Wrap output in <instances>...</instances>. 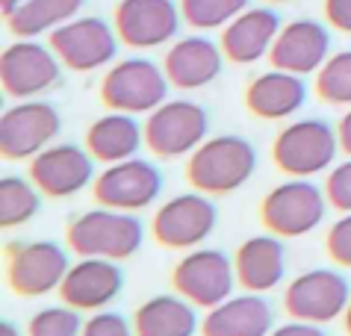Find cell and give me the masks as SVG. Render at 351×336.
<instances>
[{"instance_id":"4316f807","label":"cell","mask_w":351,"mask_h":336,"mask_svg":"<svg viewBox=\"0 0 351 336\" xmlns=\"http://www.w3.org/2000/svg\"><path fill=\"white\" fill-rule=\"evenodd\" d=\"M38 186L33 180H24L18 174H6L0 180V224L18 227L27 224L38 213L42 197H38Z\"/></svg>"},{"instance_id":"e0dca14e","label":"cell","mask_w":351,"mask_h":336,"mask_svg":"<svg viewBox=\"0 0 351 336\" xmlns=\"http://www.w3.org/2000/svg\"><path fill=\"white\" fill-rule=\"evenodd\" d=\"M95 156L77 145H51L30 163V180L47 197H71L92 183Z\"/></svg>"},{"instance_id":"9c48e42d","label":"cell","mask_w":351,"mask_h":336,"mask_svg":"<svg viewBox=\"0 0 351 336\" xmlns=\"http://www.w3.org/2000/svg\"><path fill=\"white\" fill-rule=\"evenodd\" d=\"M142 127L148 151L171 160V156H186L207 142L210 118L195 101H165L148 112V121Z\"/></svg>"},{"instance_id":"cb8c5ba5","label":"cell","mask_w":351,"mask_h":336,"mask_svg":"<svg viewBox=\"0 0 351 336\" xmlns=\"http://www.w3.org/2000/svg\"><path fill=\"white\" fill-rule=\"evenodd\" d=\"M142 145H145V127L128 112L101 115L86 130V151L97 163H106V165L133 160Z\"/></svg>"},{"instance_id":"4fadbf2b","label":"cell","mask_w":351,"mask_h":336,"mask_svg":"<svg viewBox=\"0 0 351 336\" xmlns=\"http://www.w3.org/2000/svg\"><path fill=\"white\" fill-rule=\"evenodd\" d=\"M348 280L334 269H310L298 274L284 292V307L292 319L325 324L348 310Z\"/></svg>"},{"instance_id":"83f0119b","label":"cell","mask_w":351,"mask_h":336,"mask_svg":"<svg viewBox=\"0 0 351 336\" xmlns=\"http://www.w3.org/2000/svg\"><path fill=\"white\" fill-rule=\"evenodd\" d=\"M245 9H248V0H180L183 24H189L195 33L224 29Z\"/></svg>"},{"instance_id":"f35d334b","label":"cell","mask_w":351,"mask_h":336,"mask_svg":"<svg viewBox=\"0 0 351 336\" xmlns=\"http://www.w3.org/2000/svg\"><path fill=\"white\" fill-rule=\"evenodd\" d=\"M346 331H348V336H351V304H348V310H346Z\"/></svg>"},{"instance_id":"7a4b0ae2","label":"cell","mask_w":351,"mask_h":336,"mask_svg":"<svg viewBox=\"0 0 351 336\" xmlns=\"http://www.w3.org/2000/svg\"><path fill=\"white\" fill-rule=\"evenodd\" d=\"M68 245L80 256H101V260H128L139 251L145 239L142 221L133 213L121 210H89L68 224Z\"/></svg>"},{"instance_id":"4dcf8cb0","label":"cell","mask_w":351,"mask_h":336,"mask_svg":"<svg viewBox=\"0 0 351 336\" xmlns=\"http://www.w3.org/2000/svg\"><path fill=\"white\" fill-rule=\"evenodd\" d=\"M325 195H328V204L334 206V210L351 213V160L330 168V174L325 180Z\"/></svg>"},{"instance_id":"d6986e66","label":"cell","mask_w":351,"mask_h":336,"mask_svg":"<svg viewBox=\"0 0 351 336\" xmlns=\"http://www.w3.org/2000/svg\"><path fill=\"white\" fill-rule=\"evenodd\" d=\"M280 18L269 6H248L221 29V53L233 65H254L269 56L280 33Z\"/></svg>"},{"instance_id":"44dd1931","label":"cell","mask_w":351,"mask_h":336,"mask_svg":"<svg viewBox=\"0 0 351 336\" xmlns=\"http://www.w3.org/2000/svg\"><path fill=\"white\" fill-rule=\"evenodd\" d=\"M304 101H307L304 77L280 71V68L257 74L245 88L248 112L263 118V121H280V118L295 115L304 106Z\"/></svg>"},{"instance_id":"836d02e7","label":"cell","mask_w":351,"mask_h":336,"mask_svg":"<svg viewBox=\"0 0 351 336\" xmlns=\"http://www.w3.org/2000/svg\"><path fill=\"white\" fill-rule=\"evenodd\" d=\"M325 21L339 29V33L351 36V0H325Z\"/></svg>"},{"instance_id":"6da1fadb","label":"cell","mask_w":351,"mask_h":336,"mask_svg":"<svg viewBox=\"0 0 351 336\" xmlns=\"http://www.w3.org/2000/svg\"><path fill=\"white\" fill-rule=\"evenodd\" d=\"M257 168L254 145L242 136H213L195 147L186 163V180L204 195H230L242 189Z\"/></svg>"},{"instance_id":"ffe728a7","label":"cell","mask_w":351,"mask_h":336,"mask_svg":"<svg viewBox=\"0 0 351 336\" xmlns=\"http://www.w3.org/2000/svg\"><path fill=\"white\" fill-rule=\"evenodd\" d=\"M124 286V274L115 260L101 256H80V263L71 265L60 286V295L74 310H104Z\"/></svg>"},{"instance_id":"e575fe53","label":"cell","mask_w":351,"mask_h":336,"mask_svg":"<svg viewBox=\"0 0 351 336\" xmlns=\"http://www.w3.org/2000/svg\"><path fill=\"white\" fill-rule=\"evenodd\" d=\"M269 336H325V331H322L319 324H313V322L292 319L289 324H280V328H275Z\"/></svg>"},{"instance_id":"f546056e","label":"cell","mask_w":351,"mask_h":336,"mask_svg":"<svg viewBox=\"0 0 351 336\" xmlns=\"http://www.w3.org/2000/svg\"><path fill=\"white\" fill-rule=\"evenodd\" d=\"M30 336H83V322L74 307H45L30 319Z\"/></svg>"},{"instance_id":"9a60e30c","label":"cell","mask_w":351,"mask_h":336,"mask_svg":"<svg viewBox=\"0 0 351 336\" xmlns=\"http://www.w3.org/2000/svg\"><path fill=\"white\" fill-rule=\"evenodd\" d=\"M216 219V206L204 192L169 197L154 213V239L165 248H195L213 233Z\"/></svg>"},{"instance_id":"d6a6232c","label":"cell","mask_w":351,"mask_h":336,"mask_svg":"<svg viewBox=\"0 0 351 336\" xmlns=\"http://www.w3.org/2000/svg\"><path fill=\"white\" fill-rule=\"evenodd\" d=\"M83 336H136V331L119 313H97L83 324Z\"/></svg>"},{"instance_id":"30bf717a","label":"cell","mask_w":351,"mask_h":336,"mask_svg":"<svg viewBox=\"0 0 351 336\" xmlns=\"http://www.w3.org/2000/svg\"><path fill=\"white\" fill-rule=\"evenodd\" d=\"M62 130V118L45 101H21L0 118V154L3 160H33L51 147Z\"/></svg>"},{"instance_id":"3957f363","label":"cell","mask_w":351,"mask_h":336,"mask_svg":"<svg viewBox=\"0 0 351 336\" xmlns=\"http://www.w3.org/2000/svg\"><path fill=\"white\" fill-rule=\"evenodd\" d=\"M169 77L148 56L119 59L101 80V101L112 112L142 115L169 101Z\"/></svg>"},{"instance_id":"74e56055","label":"cell","mask_w":351,"mask_h":336,"mask_svg":"<svg viewBox=\"0 0 351 336\" xmlns=\"http://www.w3.org/2000/svg\"><path fill=\"white\" fill-rule=\"evenodd\" d=\"M0 336H21V331L15 328V324H9V322H3L0 324Z\"/></svg>"},{"instance_id":"8d00e7d4","label":"cell","mask_w":351,"mask_h":336,"mask_svg":"<svg viewBox=\"0 0 351 336\" xmlns=\"http://www.w3.org/2000/svg\"><path fill=\"white\" fill-rule=\"evenodd\" d=\"M21 3H24V0H0V12H3V18H9Z\"/></svg>"},{"instance_id":"ac0fdd59","label":"cell","mask_w":351,"mask_h":336,"mask_svg":"<svg viewBox=\"0 0 351 336\" xmlns=\"http://www.w3.org/2000/svg\"><path fill=\"white\" fill-rule=\"evenodd\" d=\"M221 65H224L221 45L210 42L201 33L174 38L162 56V71L169 77V83L180 88V92L210 86L221 74Z\"/></svg>"},{"instance_id":"5b68a950","label":"cell","mask_w":351,"mask_h":336,"mask_svg":"<svg viewBox=\"0 0 351 336\" xmlns=\"http://www.w3.org/2000/svg\"><path fill=\"white\" fill-rule=\"evenodd\" d=\"M325 206L328 195L316 183L307 177H292L263 197L260 219L275 236H307L325 219Z\"/></svg>"},{"instance_id":"d4e9b609","label":"cell","mask_w":351,"mask_h":336,"mask_svg":"<svg viewBox=\"0 0 351 336\" xmlns=\"http://www.w3.org/2000/svg\"><path fill=\"white\" fill-rule=\"evenodd\" d=\"M136 336H192L198 331L195 304L183 295H154L133 315Z\"/></svg>"},{"instance_id":"52a82bcc","label":"cell","mask_w":351,"mask_h":336,"mask_svg":"<svg viewBox=\"0 0 351 336\" xmlns=\"http://www.w3.org/2000/svg\"><path fill=\"white\" fill-rule=\"evenodd\" d=\"M180 24V3L174 0H119L112 9L115 36L133 51H154L171 45Z\"/></svg>"},{"instance_id":"8fae6325","label":"cell","mask_w":351,"mask_h":336,"mask_svg":"<svg viewBox=\"0 0 351 336\" xmlns=\"http://www.w3.org/2000/svg\"><path fill=\"white\" fill-rule=\"evenodd\" d=\"M233 280H237V269L216 248L189 251L171 272L174 292L204 310H213L221 301H228L233 292Z\"/></svg>"},{"instance_id":"ab89813d","label":"cell","mask_w":351,"mask_h":336,"mask_svg":"<svg viewBox=\"0 0 351 336\" xmlns=\"http://www.w3.org/2000/svg\"><path fill=\"white\" fill-rule=\"evenodd\" d=\"M266 3H292V0H266Z\"/></svg>"},{"instance_id":"603a6c76","label":"cell","mask_w":351,"mask_h":336,"mask_svg":"<svg viewBox=\"0 0 351 336\" xmlns=\"http://www.w3.org/2000/svg\"><path fill=\"white\" fill-rule=\"evenodd\" d=\"M237 280L242 283L245 292H269L284 280L287 263H284V245L278 242L275 233H263L251 236L239 245L237 260Z\"/></svg>"},{"instance_id":"f1b7e54d","label":"cell","mask_w":351,"mask_h":336,"mask_svg":"<svg viewBox=\"0 0 351 336\" xmlns=\"http://www.w3.org/2000/svg\"><path fill=\"white\" fill-rule=\"evenodd\" d=\"M316 95L330 106H351V51L328 56L316 71Z\"/></svg>"},{"instance_id":"7c38bea8","label":"cell","mask_w":351,"mask_h":336,"mask_svg":"<svg viewBox=\"0 0 351 336\" xmlns=\"http://www.w3.org/2000/svg\"><path fill=\"white\" fill-rule=\"evenodd\" d=\"M95 201L110 210L136 213L154 204V197L162 189V174L160 168L148 160H124L104 168V174L95 177Z\"/></svg>"},{"instance_id":"d590c367","label":"cell","mask_w":351,"mask_h":336,"mask_svg":"<svg viewBox=\"0 0 351 336\" xmlns=\"http://www.w3.org/2000/svg\"><path fill=\"white\" fill-rule=\"evenodd\" d=\"M337 136H339V151L351 156V106H348V112H346L343 118H339V124H337Z\"/></svg>"},{"instance_id":"484cf974","label":"cell","mask_w":351,"mask_h":336,"mask_svg":"<svg viewBox=\"0 0 351 336\" xmlns=\"http://www.w3.org/2000/svg\"><path fill=\"white\" fill-rule=\"evenodd\" d=\"M86 0H24L9 18H3L15 38L51 36L56 27L74 21Z\"/></svg>"},{"instance_id":"2e32d148","label":"cell","mask_w":351,"mask_h":336,"mask_svg":"<svg viewBox=\"0 0 351 336\" xmlns=\"http://www.w3.org/2000/svg\"><path fill=\"white\" fill-rule=\"evenodd\" d=\"M330 56V33L322 21L313 18H295L280 27V33L275 38L269 51V62L271 68L280 71L307 77L316 74Z\"/></svg>"},{"instance_id":"5bb4252c","label":"cell","mask_w":351,"mask_h":336,"mask_svg":"<svg viewBox=\"0 0 351 336\" xmlns=\"http://www.w3.org/2000/svg\"><path fill=\"white\" fill-rule=\"evenodd\" d=\"M68 269H71L68 256L56 242H18L9 251L6 280L12 292L24 295V298H36V295L60 289Z\"/></svg>"},{"instance_id":"7402d4cb","label":"cell","mask_w":351,"mask_h":336,"mask_svg":"<svg viewBox=\"0 0 351 336\" xmlns=\"http://www.w3.org/2000/svg\"><path fill=\"white\" fill-rule=\"evenodd\" d=\"M271 307L263 295H237L221 301L204 315V336H269L271 333Z\"/></svg>"},{"instance_id":"8992f818","label":"cell","mask_w":351,"mask_h":336,"mask_svg":"<svg viewBox=\"0 0 351 336\" xmlns=\"http://www.w3.org/2000/svg\"><path fill=\"white\" fill-rule=\"evenodd\" d=\"M47 45L51 51L60 56L62 68L68 71H97V68H106L119 53V36H115V27L106 24L104 18H80L68 21L62 27H56L51 36H47Z\"/></svg>"},{"instance_id":"ba28073f","label":"cell","mask_w":351,"mask_h":336,"mask_svg":"<svg viewBox=\"0 0 351 336\" xmlns=\"http://www.w3.org/2000/svg\"><path fill=\"white\" fill-rule=\"evenodd\" d=\"M60 56L51 45L36 38H18L0 53V86L15 101H33L60 83Z\"/></svg>"},{"instance_id":"1f68e13d","label":"cell","mask_w":351,"mask_h":336,"mask_svg":"<svg viewBox=\"0 0 351 336\" xmlns=\"http://www.w3.org/2000/svg\"><path fill=\"white\" fill-rule=\"evenodd\" d=\"M325 245H328L330 260L343 265V269H351V213H346L339 221L330 224Z\"/></svg>"},{"instance_id":"277c9868","label":"cell","mask_w":351,"mask_h":336,"mask_svg":"<svg viewBox=\"0 0 351 336\" xmlns=\"http://www.w3.org/2000/svg\"><path fill=\"white\" fill-rule=\"evenodd\" d=\"M339 154V136L322 118H301L287 124L271 142V160L284 174L310 177L328 171Z\"/></svg>"}]
</instances>
